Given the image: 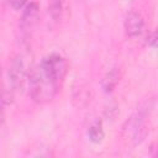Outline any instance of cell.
I'll return each instance as SVG.
<instances>
[{
  "label": "cell",
  "mask_w": 158,
  "mask_h": 158,
  "mask_svg": "<svg viewBox=\"0 0 158 158\" xmlns=\"http://www.w3.org/2000/svg\"><path fill=\"white\" fill-rule=\"evenodd\" d=\"M88 136L93 143H101L102 142V139L105 137V132H104V127H102L101 121L96 120L89 126Z\"/></svg>",
  "instance_id": "8"
},
{
  "label": "cell",
  "mask_w": 158,
  "mask_h": 158,
  "mask_svg": "<svg viewBox=\"0 0 158 158\" xmlns=\"http://www.w3.org/2000/svg\"><path fill=\"white\" fill-rule=\"evenodd\" d=\"M151 44L154 47H158V28L153 32V35L151 37Z\"/></svg>",
  "instance_id": "10"
},
{
  "label": "cell",
  "mask_w": 158,
  "mask_h": 158,
  "mask_svg": "<svg viewBox=\"0 0 158 158\" xmlns=\"http://www.w3.org/2000/svg\"><path fill=\"white\" fill-rule=\"evenodd\" d=\"M27 75H30V74H28V70H27L25 58H23L22 54H17L11 60L9 70H7V83H9L7 88L12 91L17 90L23 84Z\"/></svg>",
  "instance_id": "3"
},
{
  "label": "cell",
  "mask_w": 158,
  "mask_h": 158,
  "mask_svg": "<svg viewBox=\"0 0 158 158\" xmlns=\"http://www.w3.org/2000/svg\"><path fill=\"white\" fill-rule=\"evenodd\" d=\"M120 81V70L117 68L110 69L101 80V88L105 93H110L115 89V86Z\"/></svg>",
  "instance_id": "6"
},
{
  "label": "cell",
  "mask_w": 158,
  "mask_h": 158,
  "mask_svg": "<svg viewBox=\"0 0 158 158\" xmlns=\"http://www.w3.org/2000/svg\"><path fill=\"white\" fill-rule=\"evenodd\" d=\"M68 63L59 54H48L28 75V91L32 100L37 104H47L58 94L65 74Z\"/></svg>",
  "instance_id": "1"
},
{
  "label": "cell",
  "mask_w": 158,
  "mask_h": 158,
  "mask_svg": "<svg viewBox=\"0 0 158 158\" xmlns=\"http://www.w3.org/2000/svg\"><path fill=\"white\" fill-rule=\"evenodd\" d=\"M123 27H125L126 35L130 38L139 37L144 31V20L139 12L132 10L126 15Z\"/></svg>",
  "instance_id": "5"
},
{
  "label": "cell",
  "mask_w": 158,
  "mask_h": 158,
  "mask_svg": "<svg viewBox=\"0 0 158 158\" xmlns=\"http://www.w3.org/2000/svg\"><path fill=\"white\" fill-rule=\"evenodd\" d=\"M146 117L147 110L139 109L125 122L122 127L123 137L127 138L131 143L137 144L143 139L146 133Z\"/></svg>",
  "instance_id": "2"
},
{
  "label": "cell",
  "mask_w": 158,
  "mask_h": 158,
  "mask_svg": "<svg viewBox=\"0 0 158 158\" xmlns=\"http://www.w3.org/2000/svg\"><path fill=\"white\" fill-rule=\"evenodd\" d=\"M40 19V7L36 2H30L22 11L20 28L22 35H30Z\"/></svg>",
  "instance_id": "4"
},
{
  "label": "cell",
  "mask_w": 158,
  "mask_h": 158,
  "mask_svg": "<svg viewBox=\"0 0 158 158\" xmlns=\"http://www.w3.org/2000/svg\"><path fill=\"white\" fill-rule=\"evenodd\" d=\"M65 6H67V0H49L48 1V14L54 22H58L63 17L65 12Z\"/></svg>",
  "instance_id": "7"
},
{
  "label": "cell",
  "mask_w": 158,
  "mask_h": 158,
  "mask_svg": "<svg viewBox=\"0 0 158 158\" xmlns=\"http://www.w3.org/2000/svg\"><path fill=\"white\" fill-rule=\"evenodd\" d=\"M27 2H28V0H7L9 6L15 11L23 10L27 6Z\"/></svg>",
  "instance_id": "9"
}]
</instances>
